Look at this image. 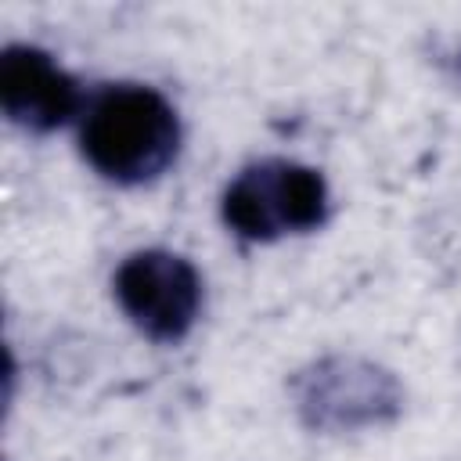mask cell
<instances>
[{
	"label": "cell",
	"instance_id": "1",
	"mask_svg": "<svg viewBox=\"0 0 461 461\" xmlns=\"http://www.w3.org/2000/svg\"><path fill=\"white\" fill-rule=\"evenodd\" d=\"M180 140L184 126L173 101L148 83H108L86 97L79 115V155L119 187L158 180L176 162Z\"/></svg>",
	"mask_w": 461,
	"mask_h": 461
},
{
	"label": "cell",
	"instance_id": "4",
	"mask_svg": "<svg viewBox=\"0 0 461 461\" xmlns=\"http://www.w3.org/2000/svg\"><path fill=\"white\" fill-rule=\"evenodd\" d=\"M112 295L126 321L151 342H180L202 313L198 267L169 249H137L112 274Z\"/></svg>",
	"mask_w": 461,
	"mask_h": 461
},
{
	"label": "cell",
	"instance_id": "3",
	"mask_svg": "<svg viewBox=\"0 0 461 461\" xmlns=\"http://www.w3.org/2000/svg\"><path fill=\"white\" fill-rule=\"evenodd\" d=\"M331 191L321 169L295 158H256L223 187L220 216L241 241H277L328 223Z\"/></svg>",
	"mask_w": 461,
	"mask_h": 461
},
{
	"label": "cell",
	"instance_id": "5",
	"mask_svg": "<svg viewBox=\"0 0 461 461\" xmlns=\"http://www.w3.org/2000/svg\"><path fill=\"white\" fill-rule=\"evenodd\" d=\"M0 108L25 133H54L83 115L86 97L50 50L7 43L0 50Z\"/></svg>",
	"mask_w": 461,
	"mask_h": 461
},
{
	"label": "cell",
	"instance_id": "2",
	"mask_svg": "<svg viewBox=\"0 0 461 461\" xmlns=\"http://www.w3.org/2000/svg\"><path fill=\"white\" fill-rule=\"evenodd\" d=\"M288 396L299 425L321 436L393 425L407 400L400 378L385 364L357 353L310 360L288 378Z\"/></svg>",
	"mask_w": 461,
	"mask_h": 461
}]
</instances>
